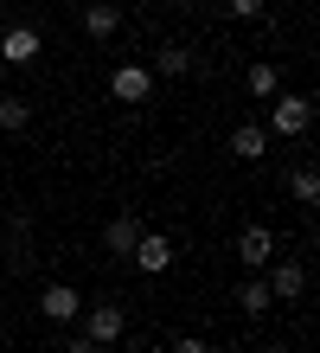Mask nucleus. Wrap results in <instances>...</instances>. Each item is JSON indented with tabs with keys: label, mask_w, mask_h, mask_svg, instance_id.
Instances as JSON below:
<instances>
[{
	"label": "nucleus",
	"mask_w": 320,
	"mask_h": 353,
	"mask_svg": "<svg viewBox=\"0 0 320 353\" xmlns=\"http://www.w3.org/2000/svg\"><path fill=\"white\" fill-rule=\"evenodd\" d=\"M64 353H96V341H90V334H77L71 347H64Z\"/></svg>",
	"instance_id": "obj_19"
},
{
	"label": "nucleus",
	"mask_w": 320,
	"mask_h": 353,
	"mask_svg": "<svg viewBox=\"0 0 320 353\" xmlns=\"http://www.w3.org/2000/svg\"><path fill=\"white\" fill-rule=\"evenodd\" d=\"M154 71H160V77H186V71H192V52H180V46H167V52L154 58Z\"/></svg>",
	"instance_id": "obj_14"
},
{
	"label": "nucleus",
	"mask_w": 320,
	"mask_h": 353,
	"mask_svg": "<svg viewBox=\"0 0 320 353\" xmlns=\"http://www.w3.org/2000/svg\"><path fill=\"white\" fill-rule=\"evenodd\" d=\"M275 257V238L263 232V225H244V232H237V263H250V270H263Z\"/></svg>",
	"instance_id": "obj_7"
},
{
	"label": "nucleus",
	"mask_w": 320,
	"mask_h": 353,
	"mask_svg": "<svg viewBox=\"0 0 320 353\" xmlns=\"http://www.w3.org/2000/svg\"><path fill=\"white\" fill-rule=\"evenodd\" d=\"M0 58H7V65H32L39 58V32L32 26H7L0 32Z\"/></svg>",
	"instance_id": "obj_8"
},
{
	"label": "nucleus",
	"mask_w": 320,
	"mask_h": 353,
	"mask_svg": "<svg viewBox=\"0 0 320 353\" xmlns=\"http://www.w3.org/2000/svg\"><path fill=\"white\" fill-rule=\"evenodd\" d=\"M122 26V7H109V0H90V7H83V32L90 39H109Z\"/></svg>",
	"instance_id": "obj_10"
},
{
	"label": "nucleus",
	"mask_w": 320,
	"mask_h": 353,
	"mask_svg": "<svg viewBox=\"0 0 320 353\" xmlns=\"http://www.w3.org/2000/svg\"><path fill=\"white\" fill-rule=\"evenodd\" d=\"M250 97H282V77H275V65H250Z\"/></svg>",
	"instance_id": "obj_13"
},
{
	"label": "nucleus",
	"mask_w": 320,
	"mask_h": 353,
	"mask_svg": "<svg viewBox=\"0 0 320 353\" xmlns=\"http://www.w3.org/2000/svg\"><path fill=\"white\" fill-rule=\"evenodd\" d=\"M103 244H109L116 257H128L141 244V219H109V232H103Z\"/></svg>",
	"instance_id": "obj_11"
},
{
	"label": "nucleus",
	"mask_w": 320,
	"mask_h": 353,
	"mask_svg": "<svg viewBox=\"0 0 320 353\" xmlns=\"http://www.w3.org/2000/svg\"><path fill=\"white\" fill-rule=\"evenodd\" d=\"M231 154H237V161H263L269 154V129H256V122L231 129Z\"/></svg>",
	"instance_id": "obj_9"
},
{
	"label": "nucleus",
	"mask_w": 320,
	"mask_h": 353,
	"mask_svg": "<svg viewBox=\"0 0 320 353\" xmlns=\"http://www.w3.org/2000/svg\"><path fill=\"white\" fill-rule=\"evenodd\" d=\"M147 90H154V71L147 65H116L109 71V97L116 103H147Z\"/></svg>",
	"instance_id": "obj_3"
},
{
	"label": "nucleus",
	"mask_w": 320,
	"mask_h": 353,
	"mask_svg": "<svg viewBox=\"0 0 320 353\" xmlns=\"http://www.w3.org/2000/svg\"><path fill=\"white\" fill-rule=\"evenodd\" d=\"M231 13H237V19H256V13H263V0H231Z\"/></svg>",
	"instance_id": "obj_17"
},
{
	"label": "nucleus",
	"mask_w": 320,
	"mask_h": 353,
	"mask_svg": "<svg viewBox=\"0 0 320 353\" xmlns=\"http://www.w3.org/2000/svg\"><path fill=\"white\" fill-rule=\"evenodd\" d=\"M173 353H205V341H199V334H180V341H173Z\"/></svg>",
	"instance_id": "obj_18"
},
{
	"label": "nucleus",
	"mask_w": 320,
	"mask_h": 353,
	"mask_svg": "<svg viewBox=\"0 0 320 353\" xmlns=\"http://www.w3.org/2000/svg\"><path fill=\"white\" fill-rule=\"evenodd\" d=\"M288 193L301 199V205H314V199H320V174H314V168H295V180H288Z\"/></svg>",
	"instance_id": "obj_15"
},
{
	"label": "nucleus",
	"mask_w": 320,
	"mask_h": 353,
	"mask_svg": "<svg viewBox=\"0 0 320 353\" xmlns=\"http://www.w3.org/2000/svg\"><path fill=\"white\" fill-rule=\"evenodd\" d=\"M314 129V103L308 97H282L269 110V135H282V141H295V135H308Z\"/></svg>",
	"instance_id": "obj_1"
},
{
	"label": "nucleus",
	"mask_w": 320,
	"mask_h": 353,
	"mask_svg": "<svg viewBox=\"0 0 320 353\" xmlns=\"http://www.w3.org/2000/svg\"><path fill=\"white\" fill-rule=\"evenodd\" d=\"M39 315H45V321H77V315H83V302H77V289H71V283H52L45 296H39Z\"/></svg>",
	"instance_id": "obj_6"
},
{
	"label": "nucleus",
	"mask_w": 320,
	"mask_h": 353,
	"mask_svg": "<svg viewBox=\"0 0 320 353\" xmlns=\"http://www.w3.org/2000/svg\"><path fill=\"white\" fill-rule=\"evenodd\" d=\"M0 32H7V13H0Z\"/></svg>",
	"instance_id": "obj_20"
},
{
	"label": "nucleus",
	"mask_w": 320,
	"mask_h": 353,
	"mask_svg": "<svg viewBox=\"0 0 320 353\" xmlns=\"http://www.w3.org/2000/svg\"><path fill=\"white\" fill-rule=\"evenodd\" d=\"M83 334H90L96 347H109V341L128 334V315H122L116 302H90V308H83Z\"/></svg>",
	"instance_id": "obj_2"
},
{
	"label": "nucleus",
	"mask_w": 320,
	"mask_h": 353,
	"mask_svg": "<svg viewBox=\"0 0 320 353\" xmlns=\"http://www.w3.org/2000/svg\"><path fill=\"white\" fill-rule=\"evenodd\" d=\"M128 257H135L141 276H167V270H173V244H167L160 232H141V244H135Z\"/></svg>",
	"instance_id": "obj_4"
},
{
	"label": "nucleus",
	"mask_w": 320,
	"mask_h": 353,
	"mask_svg": "<svg viewBox=\"0 0 320 353\" xmlns=\"http://www.w3.org/2000/svg\"><path fill=\"white\" fill-rule=\"evenodd\" d=\"M26 116H32V103H19V97H0V129H26Z\"/></svg>",
	"instance_id": "obj_16"
},
{
	"label": "nucleus",
	"mask_w": 320,
	"mask_h": 353,
	"mask_svg": "<svg viewBox=\"0 0 320 353\" xmlns=\"http://www.w3.org/2000/svg\"><path fill=\"white\" fill-rule=\"evenodd\" d=\"M269 302H275V296H269L263 276H250V283L237 289V308H244V315H269Z\"/></svg>",
	"instance_id": "obj_12"
},
{
	"label": "nucleus",
	"mask_w": 320,
	"mask_h": 353,
	"mask_svg": "<svg viewBox=\"0 0 320 353\" xmlns=\"http://www.w3.org/2000/svg\"><path fill=\"white\" fill-rule=\"evenodd\" d=\"M263 283H269V296H275V302H295V296L308 289V270L295 263V257H282V263H275V270H269Z\"/></svg>",
	"instance_id": "obj_5"
}]
</instances>
